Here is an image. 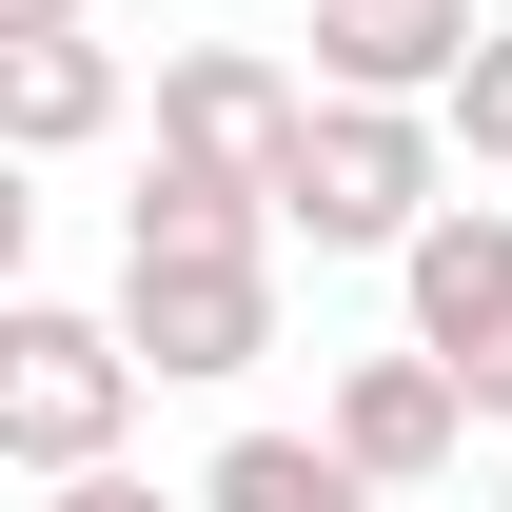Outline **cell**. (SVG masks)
Listing matches in <instances>:
<instances>
[{
  "label": "cell",
  "mask_w": 512,
  "mask_h": 512,
  "mask_svg": "<svg viewBox=\"0 0 512 512\" xmlns=\"http://www.w3.org/2000/svg\"><path fill=\"white\" fill-rule=\"evenodd\" d=\"M493 512H512V434H493Z\"/></svg>",
  "instance_id": "14"
},
{
  "label": "cell",
  "mask_w": 512,
  "mask_h": 512,
  "mask_svg": "<svg viewBox=\"0 0 512 512\" xmlns=\"http://www.w3.org/2000/svg\"><path fill=\"white\" fill-rule=\"evenodd\" d=\"M434 119H453V138H473V158H493V178H512V20H493V40H473V79H453Z\"/></svg>",
  "instance_id": "11"
},
{
  "label": "cell",
  "mask_w": 512,
  "mask_h": 512,
  "mask_svg": "<svg viewBox=\"0 0 512 512\" xmlns=\"http://www.w3.org/2000/svg\"><path fill=\"white\" fill-rule=\"evenodd\" d=\"M256 237H276V197L197 178V158H158V178L119 197V256H256Z\"/></svg>",
  "instance_id": "10"
},
{
  "label": "cell",
  "mask_w": 512,
  "mask_h": 512,
  "mask_svg": "<svg viewBox=\"0 0 512 512\" xmlns=\"http://www.w3.org/2000/svg\"><path fill=\"white\" fill-rule=\"evenodd\" d=\"M473 40V0H316V99H453Z\"/></svg>",
  "instance_id": "7"
},
{
  "label": "cell",
  "mask_w": 512,
  "mask_h": 512,
  "mask_svg": "<svg viewBox=\"0 0 512 512\" xmlns=\"http://www.w3.org/2000/svg\"><path fill=\"white\" fill-rule=\"evenodd\" d=\"M138 414V335L119 316H79V296H20L0 316V453L20 473H99Z\"/></svg>",
  "instance_id": "2"
},
{
  "label": "cell",
  "mask_w": 512,
  "mask_h": 512,
  "mask_svg": "<svg viewBox=\"0 0 512 512\" xmlns=\"http://www.w3.org/2000/svg\"><path fill=\"white\" fill-rule=\"evenodd\" d=\"M434 99H316L296 119V158H276V237H316V256H414L453 217L434 197Z\"/></svg>",
  "instance_id": "1"
},
{
  "label": "cell",
  "mask_w": 512,
  "mask_h": 512,
  "mask_svg": "<svg viewBox=\"0 0 512 512\" xmlns=\"http://www.w3.org/2000/svg\"><path fill=\"white\" fill-rule=\"evenodd\" d=\"M394 296H414V355L512 434V197H453L434 237L394 256Z\"/></svg>",
  "instance_id": "3"
},
{
  "label": "cell",
  "mask_w": 512,
  "mask_h": 512,
  "mask_svg": "<svg viewBox=\"0 0 512 512\" xmlns=\"http://www.w3.org/2000/svg\"><path fill=\"white\" fill-rule=\"evenodd\" d=\"M119 335H138V375H178V394L256 375L276 355V237L256 256H119Z\"/></svg>",
  "instance_id": "4"
},
{
  "label": "cell",
  "mask_w": 512,
  "mask_h": 512,
  "mask_svg": "<svg viewBox=\"0 0 512 512\" xmlns=\"http://www.w3.org/2000/svg\"><path fill=\"white\" fill-rule=\"evenodd\" d=\"M40 512H197V493H158V473H119V453H99V473H40Z\"/></svg>",
  "instance_id": "12"
},
{
  "label": "cell",
  "mask_w": 512,
  "mask_h": 512,
  "mask_svg": "<svg viewBox=\"0 0 512 512\" xmlns=\"http://www.w3.org/2000/svg\"><path fill=\"white\" fill-rule=\"evenodd\" d=\"M119 119V40H0V138L20 158H79Z\"/></svg>",
  "instance_id": "9"
},
{
  "label": "cell",
  "mask_w": 512,
  "mask_h": 512,
  "mask_svg": "<svg viewBox=\"0 0 512 512\" xmlns=\"http://www.w3.org/2000/svg\"><path fill=\"white\" fill-rule=\"evenodd\" d=\"M335 453H355V473H375V493H434L453 453L493 434V414H473V394L434 375V355H414V335H394V355H355V375H335V414H316Z\"/></svg>",
  "instance_id": "6"
},
{
  "label": "cell",
  "mask_w": 512,
  "mask_h": 512,
  "mask_svg": "<svg viewBox=\"0 0 512 512\" xmlns=\"http://www.w3.org/2000/svg\"><path fill=\"white\" fill-rule=\"evenodd\" d=\"M296 119H316V79H276L256 40H178L158 60V158H197V178H237V197H276Z\"/></svg>",
  "instance_id": "5"
},
{
  "label": "cell",
  "mask_w": 512,
  "mask_h": 512,
  "mask_svg": "<svg viewBox=\"0 0 512 512\" xmlns=\"http://www.w3.org/2000/svg\"><path fill=\"white\" fill-rule=\"evenodd\" d=\"M0 40H79V0H0Z\"/></svg>",
  "instance_id": "13"
},
{
  "label": "cell",
  "mask_w": 512,
  "mask_h": 512,
  "mask_svg": "<svg viewBox=\"0 0 512 512\" xmlns=\"http://www.w3.org/2000/svg\"><path fill=\"white\" fill-rule=\"evenodd\" d=\"M197 512H394V493L335 434H217V453H197Z\"/></svg>",
  "instance_id": "8"
}]
</instances>
